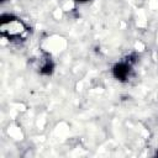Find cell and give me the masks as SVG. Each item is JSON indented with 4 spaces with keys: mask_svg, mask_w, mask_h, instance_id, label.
I'll use <instances>...</instances> for the list:
<instances>
[{
    "mask_svg": "<svg viewBox=\"0 0 158 158\" xmlns=\"http://www.w3.org/2000/svg\"><path fill=\"white\" fill-rule=\"evenodd\" d=\"M0 32L7 41L19 43L27 38L30 27L20 17L10 14H2L0 19Z\"/></svg>",
    "mask_w": 158,
    "mask_h": 158,
    "instance_id": "obj_1",
    "label": "cell"
},
{
    "mask_svg": "<svg viewBox=\"0 0 158 158\" xmlns=\"http://www.w3.org/2000/svg\"><path fill=\"white\" fill-rule=\"evenodd\" d=\"M132 56L125 58V59H121L118 62H116L112 68H111V73H112V77L118 80V81H127L131 75H132V72H133V59H131Z\"/></svg>",
    "mask_w": 158,
    "mask_h": 158,
    "instance_id": "obj_2",
    "label": "cell"
},
{
    "mask_svg": "<svg viewBox=\"0 0 158 158\" xmlns=\"http://www.w3.org/2000/svg\"><path fill=\"white\" fill-rule=\"evenodd\" d=\"M37 68L42 75H51L54 70V62L52 59V56L48 53H42V56L38 59Z\"/></svg>",
    "mask_w": 158,
    "mask_h": 158,
    "instance_id": "obj_3",
    "label": "cell"
},
{
    "mask_svg": "<svg viewBox=\"0 0 158 158\" xmlns=\"http://www.w3.org/2000/svg\"><path fill=\"white\" fill-rule=\"evenodd\" d=\"M75 2H79V4H85V2H88V1H90V0H74Z\"/></svg>",
    "mask_w": 158,
    "mask_h": 158,
    "instance_id": "obj_4",
    "label": "cell"
}]
</instances>
